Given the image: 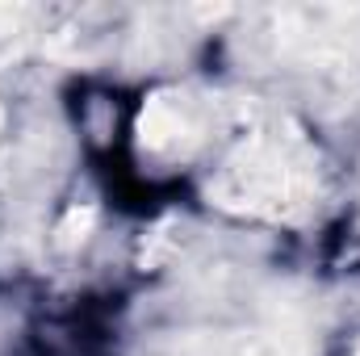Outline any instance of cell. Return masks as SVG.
<instances>
[{"label":"cell","instance_id":"6da1fadb","mask_svg":"<svg viewBox=\"0 0 360 356\" xmlns=\"http://www.w3.org/2000/svg\"><path fill=\"white\" fill-rule=\"evenodd\" d=\"M176 134H180L176 96H172V92H155V96L143 105V113H139V139H143V147L160 151V147H168Z\"/></svg>","mask_w":360,"mask_h":356},{"label":"cell","instance_id":"7a4b0ae2","mask_svg":"<svg viewBox=\"0 0 360 356\" xmlns=\"http://www.w3.org/2000/svg\"><path fill=\"white\" fill-rule=\"evenodd\" d=\"M92 222H96V210H92V205H72V210L63 214V222L55 227V235H59V248H80V243L89 239Z\"/></svg>","mask_w":360,"mask_h":356},{"label":"cell","instance_id":"3957f363","mask_svg":"<svg viewBox=\"0 0 360 356\" xmlns=\"http://www.w3.org/2000/svg\"><path fill=\"white\" fill-rule=\"evenodd\" d=\"M356 356H360V348H356Z\"/></svg>","mask_w":360,"mask_h":356}]
</instances>
